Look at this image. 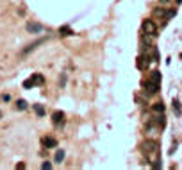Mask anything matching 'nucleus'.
<instances>
[{"label":"nucleus","instance_id":"412c9836","mask_svg":"<svg viewBox=\"0 0 182 170\" xmlns=\"http://www.w3.org/2000/svg\"><path fill=\"white\" fill-rule=\"evenodd\" d=\"M41 168H45V170H50V168H52V163H48V161H45V163L41 165Z\"/></svg>","mask_w":182,"mask_h":170},{"label":"nucleus","instance_id":"f8f14e48","mask_svg":"<svg viewBox=\"0 0 182 170\" xmlns=\"http://www.w3.org/2000/svg\"><path fill=\"white\" fill-rule=\"evenodd\" d=\"M30 79L34 81V84H43V83H45V79H43V75L41 74H34Z\"/></svg>","mask_w":182,"mask_h":170},{"label":"nucleus","instance_id":"4468645a","mask_svg":"<svg viewBox=\"0 0 182 170\" xmlns=\"http://www.w3.org/2000/svg\"><path fill=\"white\" fill-rule=\"evenodd\" d=\"M59 34H61V36H70V34H71V29L68 27V25H63V27L59 29Z\"/></svg>","mask_w":182,"mask_h":170},{"label":"nucleus","instance_id":"423d86ee","mask_svg":"<svg viewBox=\"0 0 182 170\" xmlns=\"http://www.w3.org/2000/svg\"><path fill=\"white\" fill-rule=\"evenodd\" d=\"M152 14H154V18H162V20H166V14H168V11L164 9L162 6H159V7H155V9L152 11Z\"/></svg>","mask_w":182,"mask_h":170},{"label":"nucleus","instance_id":"7ed1b4c3","mask_svg":"<svg viewBox=\"0 0 182 170\" xmlns=\"http://www.w3.org/2000/svg\"><path fill=\"white\" fill-rule=\"evenodd\" d=\"M159 126H155V124H148L146 127H145V133H146V136L148 138H155L157 134H159Z\"/></svg>","mask_w":182,"mask_h":170},{"label":"nucleus","instance_id":"dca6fc26","mask_svg":"<svg viewBox=\"0 0 182 170\" xmlns=\"http://www.w3.org/2000/svg\"><path fill=\"white\" fill-rule=\"evenodd\" d=\"M16 109H20V111H23V109H27V102L25 100H16Z\"/></svg>","mask_w":182,"mask_h":170},{"label":"nucleus","instance_id":"6e6552de","mask_svg":"<svg viewBox=\"0 0 182 170\" xmlns=\"http://www.w3.org/2000/svg\"><path fill=\"white\" fill-rule=\"evenodd\" d=\"M52 122H54V124H63V122H64V113H63V111H55V113L52 115Z\"/></svg>","mask_w":182,"mask_h":170},{"label":"nucleus","instance_id":"1a4fd4ad","mask_svg":"<svg viewBox=\"0 0 182 170\" xmlns=\"http://www.w3.org/2000/svg\"><path fill=\"white\" fill-rule=\"evenodd\" d=\"M150 63V61H146V57L145 56H139L138 57V63H136V66L139 68V70H146V64Z\"/></svg>","mask_w":182,"mask_h":170},{"label":"nucleus","instance_id":"f257e3e1","mask_svg":"<svg viewBox=\"0 0 182 170\" xmlns=\"http://www.w3.org/2000/svg\"><path fill=\"white\" fill-rule=\"evenodd\" d=\"M141 31L143 32H150V34H155V32H157V25H155V21L154 20L146 18V20H143V23H141Z\"/></svg>","mask_w":182,"mask_h":170},{"label":"nucleus","instance_id":"4be33fe9","mask_svg":"<svg viewBox=\"0 0 182 170\" xmlns=\"http://www.w3.org/2000/svg\"><path fill=\"white\" fill-rule=\"evenodd\" d=\"M177 4H182V0H177Z\"/></svg>","mask_w":182,"mask_h":170},{"label":"nucleus","instance_id":"a211bd4d","mask_svg":"<svg viewBox=\"0 0 182 170\" xmlns=\"http://www.w3.org/2000/svg\"><path fill=\"white\" fill-rule=\"evenodd\" d=\"M175 14H177V11H175V9H170V11H168V14H166V20H172Z\"/></svg>","mask_w":182,"mask_h":170},{"label":"nucleus","instance_id":"9d476101","mask_svg":"<svg viewBox=\"0 0 182 170\" xmlns=\"http://www.w3.org/2000/svg\"><path fill=\"white\" fill-rule=\"evenodd\" d=\"M152 111L157 113V115H162V113H164V104H162V102H155V104L152 106Z\"/></svg>","mask_w":182,"mask_h":170},{"label":"nucleus","instance_id":"0eeeda50","mask_svg":"<svg viewBox=\"0 0 182 170\" xmlns=\"http://www.w3.org/2000/svg\"><path fill=\"white\" fill-rule=\"evenodd\" d=\"M41 143H43V147L45 149H54V147H57V141L50 136H45V138L41 140Z\"/></svg>","mask_w":182,"mask_h":170},{"label":"nucleus","instance_id":"5701e85b","mask_svg":"<svg viewBox=\"0 0 182 170\" xmlns=\"http://www.w3.org/2000/svg\"><path fill=\"white\" fill-rule=\"evenodd\" d=\"M0 118H2V111H0Z\"/></svg>","mask_w":182,"mask_h":170},{"label":"nucleus","instance_id":"f03ea898","mask_svg":"<svg viewBox=\"0 0 182 170\" xmlns=\"http://www.w3.org/2000/svg\"><path fill=\"white\" fill-rule=\"evenodd\" d=\"M143 90H145L148 95H155V93L159 91V84L154 83V81L150 79V81H145V83H143Z\"/></svg>","mask_w":182,"mask_h":170},{"label":"nucleus","instance_id":"f3484780","mask_svg":"<svg viewBox=\"0 0 182 170\" xmlns=\"http://www.w3.org/2000/svg\"><path fill=\"white\" fill-rule=\"evenodd\" d=\"M173 109H175V113L180 117V107H179V100H173Z\"/></svg>","mask_w":182,"mask_h":170},{"label":"nucleus","instance_id":"9b49d317","mask_svg":"<svg viewBox=\"0 0 182 170\" xmlns=\"http://www.w3.org/2000/svg\"><path fill=\"white\" fill-rule=\"evenodd\" d=\"M63 160H64V150L57 149L55 150V158H54V161H55V163H63Z\"/></svg>","mask_w":182,"mask_h":170},{"label":"nucleus","instance_id":"aec40b11","mask_svg":"<svg viewBox=\"0 0 182 170\" xmlns=\"http://www.w3.org/2000/svg\"><path fill=\"white\" fill-rule=\"evenodd\" d=\"M32 86H34V81H32V79H27V81L23 83V88H32Z\"/></svg>","mask_w":182,"mask_h":170},{"label":"nucleus","instance_id":"6ab92c4d","mask_svg":"<svg viewBox=\"0 0 182 170\" xmlns=\"http://www.w3.org/2000/svg\"><path fill=\"white\" fill-rule=\"evenodd\" d=\"M157 2H159V6H162V7H168L172 4V0H157Z\"/></svg>","mask_w":182,"mask_h":170},{"label":"nucleus","instance_id":"20e7f679","mask_svg":"<svg viewBox=\"0 0 182 170\" xmlns=\"http://www.w3.org/2000/svg\"><path fill=\"white\" fill-rule=\"evenodd\" d=\"M141 41H143V45H148V47H152V45H154V41H155V34H150V32H143Z\"/></svg>","mask_w":182,"mask_h":170},{"label":"nucleus","instance_id":"39448f33","mask_svg":"<svg viewBox=\"0 0 182 170\" xmlns=\"http://www.w3.org/2000/svg\"><path fill=\"white\" fill-rule=\"evenodd\" d=\"M27 31L32 32V34H38V32H43V25H41V23H34V21H29V23H27Z\"/></svg>","mask_w":182,"mask_h":170},{"label":"nucleus","instance_id":"ddd939ff","mask_svg":"<svg viewBox=\"0 0 182 170\" xmlns=\"http://www.w3.org/2000/svg\"><path fill=\"white\" fill-rule=\"evenodd\" d=\"M150 79L154 81V83L161 84V72H152V74H150Z\"/></svg>","mask_w":182,"mask_h":170},{"label":"nucleus","instance_id":"2eb2a0df","mask_svg":"<svg viewBox=\"0 0 182 170\" xmlns=\"http://www.w3.org/2000/svg\"><path fill=\"white\" fill-rule=\"evenodd\" d=\"M34 111H36L40 117H43V115H45V107L41 106V104H34Z\"/></svg>","mask_w":182,"mask_h":170}]
</instances>
